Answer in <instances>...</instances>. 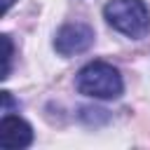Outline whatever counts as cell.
<instances>
[{"instance_id":"cell-2","label":"cell","mask_w":150,"mask_h":150,"mask_svg":"<svg viewBox=\"0 0 150 150\" xmlns=\"http://www.w3.org/2000/svg\"><path fill=\"white\" fill-rule=\"evenodd\" d=\"M77 91L91 98H117L124 89L122 75L105 61H91L77 73Z\"/></svg>"},{"instance_id":"cell-5","label":"cell","mask_w":150,"mask_h":150,"mask_svg":"<svg viewBox=\"0 0 150 150\" xmlns=\"http://www.w3.org/2000/svg\"><path fill=\"white\" fill-rule=\"evenodd\" d=\"M2 42H5V73H2V77L7 80L9 77V61H12V40H9V35H2Z\"/></svg>"},{"instance_id":"cell-1","label":"cell","mask_w":150,"mask_h":150,"mask_svg":"<svg viewBox=\"0 0 150 150\" xmlns=\"http://www.w3.org/2000/svg\"><path fill=\"white\" fill-rule=\"evenodd\" d=\"M105 21L131 40H141L150 33V12L143 0H110L103 7Z\"/></svg>"},{"instance_id":"cell-6","label":"cell","mask_w":150,"mask_h":150,"mask_svg":"<svg viewBox=\"0 0 150 150\" xmlns=\"http://www.w3.org/2000/svg\"><path fill=\"white\" fill-rule=\"evenodd\" d=\"M12 2H14V0H2V12H7V9L12 7Z\"/></svg>"},{"instance_id":"cell-3","label":"cell","mask_w":150,"mask_h":150,"mask_svg":"<svg viewBox=\"0 0 150 150\" xmlns=\"http://www.w3.org/2000/svg\"><path fill=\"white\" fill-rule=\"evenodd\" d=\"M94 45V30L87 23H66L61 26V30L54 38V49L61 56H73V54H82Z\"/></svg>"},{"instance_id":"cell-4","label":"cell","mask_w":150,"mask_h":150,"mask_svg":"<svg viewBox=\"0 0 150 150\" xmlns=\"http://www.w3.org/2000/svg\"><path fill=\"white\" fill-rule=\"evenodd\" d=\"M33 143V129L28 122H23L16 115H5L0 122V148L5 150H19Z\"/></svg>"}]
</instances>
